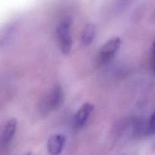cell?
I'll return each mask as SVG.
<instances>
[{
  "mask_svg": "<svg viewBox=\"0 0 155 155\" xmlns=\"http://www.w3.org/2000/svg\"><path fill=\"white\" fill-rule=\"evenodd\" d=\"M64 101V93L60 84H55L39 102L40 113L46 115L61 108Z\"/></svg>",
  "mask_w": 155,
  "mask_h": 155,
  "instance_id": "1",
  "label": "cell"
},
{
  "mask_svg": "<svg viewBox=\"0 0 155 155\" xmlns=\"http://www.w3.org/2000/svg\"><path fill=\"white\" fill-rule=\"evenodd\" d=\"M121 40L114 36L106 41L101 46L95 57V63L98 66H104L110 63L119 52L121 46Z\"/></svg>",
  "mask_w": 155,
  "mask_h": 155,
  "instance_id": "2",
  "label": "cell"
},
{
  "mask_svg": "<svg viewBox=\"0 0 155 155\" xmlns=\"http://www.w3.org/2000/svg\"><path fill=\"white\" fill-rule=\"evenodd\" d=\"M56 37L61 53L64 55L69 54L73 45L71 20L64 19L58 24L56 27Z\"/></svg>",
  "mask_w": 155,
  "mask_h": 155,
  "instance_id": "3",
  "label": "cell"
},
{
  "mask_svg": "<svg viewBox=\"0 0 155 155\" xmlns=\"http://www.w3.org/2000/svg\"><path fill=\"white\" fill-rule=\"evenodd\" d=\"M95 106L92 103H85L80 107V109L75 112L73 117L72 122L74 128L77 129H82L86 125L89 121V117L93 112Z\"/></svg>",
  "mask_w": 155,
  "mask_h": 155,
  "instance_id": "4",
  "label": "cell"
},
{
  "mask_svg": "<svg viewBox=\"0 0 155 155\" xmlns=\"http://www.w3.org/2000/svg\"><path fill=\"white\" fill-rule=\"evenodd\" d=\"M66 138L62 134H54L48 138L47 150L50 155H60L64 147Z\"/></svg>",
  "mask_w": 155,
  "mask_h": 155,
  "instance_id": "5",
  "label": "cell"
},
{
  "mask_svg": "<svg viewBox=\"0 0 155 155\" xmlns=\"http://www.w3.org/2000/svg\"><path fill=\"white\" fill-rule=\"evenodd\" d=\"M18 122L15 119H11L3 126L2 130L1 144L2 147H7L11 144L16 134Z\"/></svg>",
  "mask_w": 155,
  "mask_h": 155,
  "instance_id": "6",
  "label": "cell"
},
{
  "mask_svg": "<svg viewBox=\"0 0 155 155\" xmlns=\"http://www.w3.org/2000/svg\"><path fill=\"white\" fill-rule=\"evenodd\" d=\"M96 36V27L94 24L88 23L82 30L80 41L84 46H88L93 43Z\"/></svg>",
  "mask_w": 155,
  "mask_h": 155,
  "instance_id": "7",
  "label": "cell"
},
{
  "mask_svg": "<svg viewBox=\"0 0 155 155\" xmlns=\"http://www.w3.org/2000/svg\"><path fill=\"white\" fill-rule=\"evenodd\" d=\"M149 129L152 133L155 134V111L151 116V119H150Z\"/></svg>",
  "mask_w": 155,
  "mask_h": 155,
  "instance_id": "8",
  "label": "cell"
},
{
  "mask_svg": "<svg viewBox=\"0 0 155 155\" xmlns=\"http://www.w3.org/2000/svg\"><path fill=\"white\" fill-rule=\"evenodd\" d=\"M133 0H117V5L120 9H124L127 7Z\"/></svg>",
  "mask_w": 155,
  "mask_h": 155,
  "instance_id": "9",
  "label": "cell"
},
{
  "mask_svg": "<svg viewBox=\"0 0 155 155\" xmlns=\"http://www.w3.org/2000/svg\"><path fill=\"white\" fill-rule=\"evenodd\" d=\"M152 60H153V67L155 71V40L152 46Z\"/></svg>",
  "mask_w": 155,
  "mask_h": 155,
  "instance_id": "10",
  "label": "cell"
},
{
  "mask_svg": "<svg viewBox=\"0 0 155 155\" xmlns=\"http://www.w3.org/2000/svg\"><path fill=\"white\" fill-rule=\"evenodd\" d=\"M25 155H33V153H27V154H25Z\"/></svg>",
  "mask_w": 155,
  "mask_h": 155,
  "instance_id": "11",
  "label": "cell"
}]
</instances>
